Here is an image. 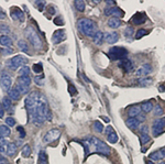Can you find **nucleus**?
I'll return each mask as SVG.
<instances>
[{
  "label": "nucleus",
  "mask_w": 165,
  "mask_h": 164,
  "mask_svg": "<svg viewBox=\"0 0 165 164\" xmlns=\"http://www.w3.org/2000/svg\"><path fill=\"white\" fill-rule=\"evenodd\" d=\"M11 84H12V78L11 76H9L8 74H3L0 78V85L2 87L3 90H8L11 87Z\"/></svg>",
  "instance_id": "nucleus-10"
},
{
  "label": "nucleus",
  "mask_w": 165,
  "mask_h": 164,
  "mask_svg": "<svg viewBox=\"0 0 165 164\" xmlns=\"http://www.w3.org/2000/svg\"><path fill=\"white\" fill-rule=\"evenodd\" d=\"M26 58L22 55H17L14 57H12L10 61L7 62V65L9 66L10 68H12V70H17V68L19 67H23V65L26 63Z\"/></svg>",
  "instance_id": "nucleus-7"
},
{
  "label": "nucleus",
  "mask_w": 165,
  "mask_h": 164,
  "mask_svg": "<svg viewBox=\"0 0 165 164\" xmlns=\"http://www.w3.org/2000/svg\"><path fill=\"white\" fill-rule=\"evenodd\" d=\"M165 158V149H160L157 151H154L150 154V159L152 161H160Z\"/></svg>",
  "instance_id": "nucleus-14"
},
{
  "label": "nucleus",
  "mask_w": 165,
  "mask_h": 164,
  "mask_svg": "<svg viewBox=\"0 0 165 164\" xmlns=\"http://www.w3.org/2000/svg\"><path fill=\"white\" fill-rule=\"evenodd\" d=\"M137 119H138V121H139V122H140V121H144V120H145V117H144V116H141V115H139Z\"/></svg>",
  "instance_id": "nucleus-52"
},
{
  "label": "nucleus",
  "mask_w": 165,
  "mask_h": 164,
  "mask_svg": "<svg viewBox=\"0 0 165 164\" xmlns=\"http://www.w3.org/2000/svg\"><path fill=\"white\" fill-rule=\"evenodd\" d=\"M108 141L110 142V143H116V142L118 141V135L116 132H112V133H110V135H108Z\"/></svg>",
  "instance_id": "nucleus-38"
},
{
  "label": "nucleus",
  "mask_w": 165,
  "mask_h": 164,
  "mask_svg": "<svg viewBox=\"0 0 165 164\" xmlns=\"http://www.w3.org/2000/svg\"><path fill=\"white\" fill-rule=\"evenodd\" d=\"M29 74H30V68H29L28 66H23L19 71L20 76H29Z\"/></svg>",
  "instance_id": "nucleus-37"
},
{
  "label": "nucleus",
  "mask_w": 165,
  "mask_h": 164,
  "mask_svg": "<svg viewBox=\"0 0 165 164\" xmlns=\"http://www.w3.org/2000/svg\"><path fill=\"white\" fill-rule=\"evenodd\" d=\"M112 132H114V130L112 128H111L110 125H109V127H107V128H106V133H107V135H110V133H112Z\"/></svg>",
  "instance_id": "nucleus-50"
},
{
  "label": "nucleus",
  "mask_w": 165,
  "mask_h": 164,
  "mask_svg": "<svg viewBox=\"0 0 165 164\" xmlns=\"http://www.w3.org/2000/svg\"><path fill=\"white\" fill-rule=\"evenodd\" d=\"M26 39L31 42V44L38 50H41L43 48V42H42L41 38L39 36V33L35 31V29L32 26H29L26 30Z\"/></svg>",
  "instance_id": "nucleus-5"
},
{
  "label": "nucleus",
  "mask_w": 165,
  "mask_h": 164,
  "mask_svg": "<svg viewBox=\"0 0 165 164\" xmlns=\"http://www.w3.org/2000/svg\"><path fill=\"white\" fill-rule=\"evenodd\" d=\"M160 164H165V163H163V162H162V163H160Z\"/></svg>",
  "instance_id": "nucleus-61"
},
{
  "label": "nucleus",
  "mask_w": 165,
  "mask_h": 164,
  "mask_svg": "<svg viewBox=\"0 0 165 164\" xmlns=\"http://www.w3.org/2000/svg\"><path fill=\"white\" fill-rule=\"evenodd\" d=\"M146 34H148V30H145V29H141V30H139V31L137 32L135 39H140V38H142V36H146Z\"/></svg>",
  "instance_id": "nucleus-41"
},
{
  "label": "nucleus",
  "mask_w": 165,
  "mask_h": 164,
  "mask_svg": "<svg viewBox=\"0 0 165 164\" xmlns=\"http://www.w3.org/2000/svg\"><path fill=\"white\" fill-rule=\"evenodd\" d=\"M152 71V67H151V65L150 64H144L143 66L139 68L137 71V75L140 76V77H142V76H146V75H149Z\"/></svg>",
  "instance_id": "nucleus-15"
},
{
  "label": "nucleus",
  "mask_w": 165,
  "mask_h": 164,
  "mask_svg": "<svg viewBox=\"0 0 165 164\" xmlns=\"http://www.w3.org/2000/svg\"><path fill=\"white\" fill-rule=\"evenodd\" d=\"M1 52H3V54H12L13 50L12 48H5V50H1Z\"/></svg>",
  "instance_id": "nucleus-48"
},
{
  "label": "nucleus",
  "mask_w": 165,
  "mask_h": 164,
  "mask_svg": "<svg viewBox=\"0 0 165 164\" xmlns=\"http://www.w3.org/2000/svg\"><path fill=\"white\" fill-rule=\"evenodd\" d=\"M0 44L3 45V46H10L12 44V40L8 36H0Z\"/></svg>",
  "instance_id": "nucleus-26"
},
{
  "label": "nucleus",
  "mask_w": 165,
  "mask_h": 164,
  "mask_svg": "<svg viewBox=\"0 0 165 164\" xmlns=\"http://www.w3.org/2000/svg\"><path fill=\"white\" fill-rule=\"evenodd\" d=\"M105 14L106 16H114V17H116V18H119V17H121L122 14H123V12H122L119 8L111 7V8H106Z\"/></svg>",
  "instance_id": "nucleus-13"
},
{
  "label": "nucleus",
  "mask_w": 165,
  "mask_h": 164,
  "mask_svg": "<svg viewBox=\"0 0 165 164\" xmlns=\"http://www.w3.org/2000/svg\"><path fill=\"white\" fill-rule=\"evenodd\" d=\"M18 46H19V48L22 52H26H26L29 51L28 43H26V41H24V40H19V41H18Z\"/></svg>",
  "instance_id": "nucleus-29"
},
{
  "label": "nucleus",
  "mask_w": 165,
  "mask_h": 164,
  "mask_svg": "<svg viewBox=\"0 0 165 164\" xmlns=\"http://www.w3.org/2000/svg\"><path fill=\"white\" fill-rule=\"evenodd\" d=\"M11 17H12L14 20H20V21H23V20H24V13L20 9L13 10L12 12H11Z\"/></svg>",
  "instance_id": "nucleus-21"
},
{
  "label": "nucleus",
  "mask_w": 165,
  "mask_h": 164,
  "mask_svg": "<svg viewBox=\"0 0 165 164\" xmlns=\"http://www.w3.org/2000/svg\"><path fill=\"white\" fill-rule=\"evenodd\" d=\"M126 125H127L128 128L131 129V130H135V129L139 127L140 122L138 121L137 118H129V119L126 121Z\"/></svg>",
  "instance_id": "nucleus-19"
},
{
  "label": "nucleus",
  "mask_w": 165,
  "mask_h": 164,
  "mask_svg": "<svg viewBox=\"0 0 165 164\" xmlns=\"http://www.w3.org/2000/svg\"><path fill=\"white\" fill-rule=\"evenodd\" d=\"M151 141V138H150L149 135H141V144L144 145L146 143H149Z\"/></svg>",
  "instance_id": "nucleus-39"
},
{
  "label": "nucleus",
  "mask_w": 165,
  "mask_h": 164,
  "mask_svg": "<svg viewBox=\"0 0 165 164\" xmlns=\"http://www.w3.org/2000/svg\"><path fill=\"white\" fill-rule=\"evenodd\" d=\"M121 26V20L119 18H116V17H112L110 18L108 21V26H110L111 29H117Z\"/></svg>",
  "instance_id": "nucleus-20"
},
{
  "label": "nucleus",
  "mask_w": 165,
  "mask_h": 164,
  "mask_svg": "<svg viewBox=\"0 0 165 164\" xmlns=\"http://www.w3.org/2000/svg\"><path fill=\"white\" fill-rule=\"evenodd\" d=\"M148 164H154V163L152 161H148Z\"/></svg>",
  "instance_id": "nucleus-59"
},
{
  "label": "nucleus",
  "mask_w": 165,
  "mask_h": 164,
  "mask_svg": "<svg viewBox=\"0 0 165 164\" xmlns=\"http://www.w3.org/2000/svg\"><path fill=\"white\" fill-rule=\"evenodd\" d=\"M102 119L105 120V121H107V122H109V119H108V118H106V117H102Z\"/></svg>",
  "instance_id": "nucleus-56"
},
{
  "label": "nucleus",
  "mask_w": 165,
  "mask_h": 164,
  "mask_svg": "<svg viewBox=\"0 0 165 164\" xmlns=\"http://www.w3.org/2000/svg\"><path fill=\"white\" fill-rule=\"evenodd\" d=\"M45 120H51V111L48 109V104L45 96H39V101L36 105V121L35 125H41Z\"/></svg>",
  "instance_id": "nucleus-2"
},
{
  "label": "nucleus",
  "mask_w": 165,
  "mask_h": 164,
  "mask_svg": "<svg viewBox=\"0 0 165 164\" xmlns=\"http://www.w3.org/2000/svg\"><path fill=\"white\" fill-rule=\"evenodd\" d=\"M145 21H146V18L143 13L138 12L132 17V22H133V24H137V26L142 24V23H144Z\"/></svg>",
  "instance_id": "nucleus-17"
},
{
  "label": "nucleus",
  "mask_w": 165,
  "mask_h": 164,
  "mask_svg": "<svg viewBox=\"0 0 165 164\" xmlns=\"http://www.w3.org/2000/svg\"><path fill=\"white\" fill-rule=\"evenodd\" d=\"M119 67H121L122 70H124L126 72L129 73V72L133 71L134 65H133V63H132V61L124 58V60H121V61L119 62Z\"/></svg>",
  "instance_id": "nucleus-11"
},
{
  "label": "nucleus",
  "mask_w": 165,
  "mask_h": 164,
  "mask_svg": "<svg viewBox=\"0 0 165 164\" xmlns=\"http://www.w3.org/2000/svg\"><path fill=\"white\" fill-rule=\"evenodd\" d=\"M38 164H48L46 162V159H45V154L43 152L40 153V160H39V163Z\"/></svg>",
  "instance_id": "nucleus-44"
},
{
  "label": "nucleus",
  "mask_w": 165,
  "mask_h": 164,
  "mask_svg": "<svg viewBox=\"0 0 165 164\" xmlns=\"http://www.w3.org/2000/svg\"><path fill=\"white\" fill-rule=\"evenodd\" d=\"M102 40H104V34H102L100 31H97L96 32V34L94 36V38H92V41H94V43L97 45H100L102 43Z\"/></svg>",
  "instance_id": "nucleus-24"
},
{
  "label": "nucleus",
  "mask_w": 165,
  "mask_h": 164,
  "mask_svg": "<svg viewBox=\"0 0 165 164\" xmlns=\"http://www.w3.org/2000/svg\"><path fill=\"white\" fill-rule=\"evenodd\" d=\"M164 131H165V117H163V118H160V119L155 120L153 122L152 132L154 137H157V135L164 133Z\"/></svg>",
  "instance_id": "nucleus-8"
},
{
  "label": "nucleus",
  "mask_w": 165,
  "mask_h": 164,
  "mask_svg": "<svg viewBox=\"0 0 165 164\" xmlns=\"http://www.w3.org/2000/svg\"><path fill=\"white\" fill-rule=\"evenodd\" d=\"M17 90L19 91V94L21 95H24V94H26L29 91V86H24V85H20V84H17V86H16Z\"/></svg>",
  "instance_id": "nucleus-31"
},
{
  "label": "nucleus",
  "mask_w": 165,
  "mask_h": 164,
  "mask_svg": "<svg viewBox=\"0 0 165 164\" xmlns=\"http://www.w3.org/2000/svg\"><path fill=\"white\" fill-rule=\"evenodd\" d=\"M17 150H18V148H17L16 143H9L8 147H7V154L9 156H12V155L16 154Z\"/></svg>",
  "instance_id": "nucleus-22"
},
{
  "label": "nucleus",
  "mask_w": 165,
  "mask_h": 164,
  "mask_svg": "<svg viewBox=\"0 0 165 164\" xmlns=\"http://www.w3.org/2000/svg\"><path fill=\"white\" fill-rule=\"evenodd\" d=\"M34 82H35V84H38V85H40V86L44 85V75L40 74V75H38V76H35Z\"/></svg>",
  "instance_id": "nucleus-35"
},
{
  "label": "nucleus",
  "mask_w": 165,
  "mask_h": 164,
  "mask_svg": "<svg viewBox=\"0 0 165 164\" xmlns=\"http://www.w3.org/2000/svg\"><path fill=\"white\" fill-rule=\"evenodd\" d=\"M60 137H61L60 129H51V130L46 132V135H44L43 142H44V143H51V142L56 141Z\"/></svg>",
  "instance_id": "nucleus-9"
},
{
  "label": "nucleus",
  "mask_w": 165,
  "mask_h": 164,
  "mask_svg": "<svg viewBox=\"0 0 165 164\" xmlns=\"http://www.w3.org/2000/svg\"><path fill=\"white\" fill-rule=\"evenodd\" d=\"M154 115H155V116H161V115H163V108L159 104L154 107Z\"/></svg>",
  "instance_id": "nucleus-40"
},
{
  "label": "nucleus",
  "mask_w": 165,
  "mask_h": 164,
  "mask_svg": "<svg viewBox=\"0 0 165 164\" xmlns=\"http://www.w3.org/2000/svg\"><path fill=\"white\" fill-rule=\"evenodd\" d=\"M2 108L3 109H9L10 107H11V99H10L9 97H5L2 99Z\"/></svg>",
  "instance_id": "nucleus-33"
},
{
  "label": "nucleus",
  "mask_w": 165,
  "mask_h": 164,
  "mask_svg": "<svg viewBox=\"0 0 165 164\" xmlns=\"http://www.w3.org/2000/svg\"><path fill=\"white\" fill-rule=\"evenodd\" d=\"M141 110H143L144 113H150V111H152L153 110V105L151 101H146V103L142 104L141 105Z\"/></svg>",
  "instance_id": "nucleus-28"
},
{
  "label": "nucleus",
  "mask_w": 165,
  "mask_h": 164,
  "mask_svg": "<svg viewBox=\"0 0 165 164\" xmlns=\"http://www.w3.org/2000/svg\"><path fill=\"white\" fill-rule=\"evenodd\" d=\"M141 132H142V135H148L149 128H148L146 125H143V127H141Z\"/></svg>",
  "instance_id": "nucleus-47"
},
{
  "label": "nucleus",
  "mask_w": 165,
  "mask_h": 164,
  "mask_svg": "<svg viewBox=\"0 0 165 164\" xmlns=\"http://www.w3.org/2000/svg\"><path fill=\"white\" fill-rule=\"evenodd\" d=\"M140 113H141V107L140 106H132L128 110V115L130 118H135V117L139 116Z\"/></svg>",
  "instance_id": "nucleus-18"
},
{
  "label": "nucleus",
  "mask_w": 165,
  "mask_h": 164,
  "mask_svg": "<svg viewBox=\"0 0 165 164\" xmlns=\"http://www.w3.org/2000/svg\"><path fill=\"white\" fill-rule=\"evenodd\" d=\"M132 34H133V28L132 26H128L127 29H126V36H131Z\"/></svg>",
  "instance_id": "nucleus-45"
},
{
  "label": "nucleus",
  "mask_w": 165,
  "mask_h": 164,
  "mask_svg": "<svg viewBox=\"0 0 165 164\" xmlns=\"http://www.w3.org/2000/svg\"><path fill=\"white\" fill-rule=\"evenodd\" d=\"M10 133H11V131H10L8 125H0V137H1V138L9 137Z\"/></svg>",
  "instance_id": "nucleus-23"
},
{
  "label": "nucleus",
  "mask_w": 165,
  "mask_h": 164,
  "mask_svg": "<svg viewBox=\"0 0 165 164\" xmlns=\"http://www.w3.org/2000/svg\"><path fill=\"white\" fill-rule=\"evenodd\" d=\"M74 5H75V7H76V9L78 10V11H80V12H82V11H85V2L82 1V0H76L75 2H74Z\"/></svg>",
  "instance_id": "nucleus-30"
},
{
  "label": "nucleus",
  "mask_w": 165,
  "mask_h": 164,
  "mask_svg": "<svg viewBox=\"0 0 165 164\" xmlns=\"http://www.w3.org/2000/svg\"><path fill=\"white\" fill-rule=\"evenodd\" d=\"M21 153H22V156L23 158H28V156H30V154H31V148H30V145H24L22 149V151H21Z\"/></svg>",
  "instance_id": "nucleus-34"
},
{
  "label": "nucleus",
  "mask_w": 165,
  "mask_h": 164,
  "mask_svg": "<svg viewBox=\"0 0 165 164\" xmlns=\"http://www.w3.org/2000/svg\"><path fill=\"white\" fill-rule=\"evenodd\" d=\"M0 32L1 33H9L10 32L9 26H6V24H0Z\"/></svg>",
  "instance_id": "nucleus-43"
},
{
  "label": "nucleus",
  "mask_w": 165,
  "mask_h": 164,
  "mask_svg": "<svg viewBox=\"0 0 165 164\" xmlns=\"http://www.w3.org/2000/svg\"><path fill=\"white\" fill-rule=\"evenodd\" d=\"M33 72L35 74H42V71H43V67H42V64L41 63H38V64H34L33 65Z\"/></svg>",
  "instance_id": "nucleus-36"
},
{
  "label": "nucleus",
  "mask_w": 165,
  "mask_h": 164,
  "mask_svg": "<svg viewBox=\"0 0 165 164\" xmlns=\"http://www.w3.org/2000/svg\"><path fill=\"white\" fill-rule=\"evenodd\" d=\"M6 123L9 125V127H13V125H16V120L13 119L12 117H8L6 119Z\"/></svg>",
  "instance_id": "nucleus-42"
},
{
  "label": "nucleus",
  "mask_w": 165,
  "mask_h": 164,
  "mask_svg": "<svg viewBox=\"0 0 165 164\" xmlns=\"http://www.w3.org/2000/svg\"><path fill=\"white\" fill-rule=\"evenodd\" d=\"M107 3H108V5H114V2H112V1H108Z\"/></svg>",
  "instance_id": "nucleus-58"
},
{
  "label": "nucleus",
  "mask_w": 165,
  "mask_h": 164,
  "mask_svg": "<svg viewBox=\"0 0 165 164\" xmlns=\"http://www.w3.org/2000/svg\"><path fill=\"white\" fill-rule=\"evenodd\" d=\"M17 130H18V131H19V133H20V137H21V138H24V137H26V133H24V129H23V127H18V128H17Z\"/></svg>",
  "instance_id": "nucleus-46"
},
{
  "label": "nucleus",
  "mask_w": 165,
  "mask_h": 164,
  "mask_svg": "<svg viewBox=\"0 0 165 164\" xmlns=\"http://www.w3.org/2000/svg\"><path fill=\"white\" fill-rule=\"evenodd\" d=\"M77 26L84 36H89V38H94V36L97 32V24L88 18H82L78 20Z\"/></svg>",
  "instance_id": "nucleus-4"
},
{
  "label": "nucleus",
  "mask_w": 165,
  "mask_h": 164,
  "mask_svg": "<svg viewBox=\"0 0 165 164\" xmlns=\"http://www.w3.org/2000/svg\"><path fill=\"white\" fill-rule=\"evenodd\" d=\"M104 39L106 40L107 43L109 44H114L116 42L119 40V34L117 32H110V33H107L106 36H104Z\"/></svg>",
  "instance_id": "nucleus-16"
},
{
  "label": "nucleus",
  "mask_w": 165,
  "mask_h": 164,
  "mask_svg": "<svg viewBox=\"0 0 165 164\" xmlns=\"http://www.w3.org/2000/svg\"><path fill=\"white\" fill-rule=\"evenodd\" d=\"M92 127H94V130L99 132V133H101V132L104 131V125H102V123L100 122V121H95Z\"/></svg>",
  "instance_id": "nucleus-32"
},
{
  "label": "nucleus",
  "mask_w": 165,
  "mask_h": 164,
  "mask_svg": "<svg viewBox=\"0 0 165 164\" xmlns=\"http://www.w3.org/2000/svg\"><path fill=\"white\" fill-rule=\"evenodd\" d=\"M39 96H40V93L38 91H32L28 95V97L24 100V104H26V108L29 113V120L30 122L34 123L36 121V105H38L39 101Z\"/></svg>",
  "instance_id": "nucleus-3"
},
{
  "label": "nucleus",
  "mask_w": 165,
  "mask_h": 164,
  "mask_svg": "<svg viewBox=\"0 0 165 164\" xmlns=\"http://www.w3.org/2000/svg\"><path fill=\"white\" fill-rule=\"evenodd\" d=\"M70 95H75V94L77 93V90L75 89V87H74L73 85H70Z\"/></svg>",
  "instance_id": "nucleus-49"
},
{
  "label": "nucleus",
  "mask_w": 165,
  "mask_h": 164,
  "mask_svg": "<svg viewBox=\"0 0 165 164\" xmlns=\"http://www.w3.org/2000/svg\"><path fill=\"white\" fill-rule=\"evenodd\" d=\"M54 22H55V24H62V23H63V20H62L61 17H57L56 19L54 20Z\"/></svg>",
  "instance_id": "nucleus-51"
},
{
  "label": "nucleus",
  "mask_w": 165,
  "mask_h": 164,
  "mask_svg": "<svg viewBox=\"0 0 165 164\" xmlns=\"http://www.w3.org/2000/svg\"><path fill=\"white\" fill-rule=\"evenodd\" d=\"M0 164H7V163H6L5 160H1V161H0Z\"/></svg>",
  "instance_id": "nucleus-57"
},
{
  "label": "nucleus",
  "mask_w": 165,
  "mask_h": 164,
  "mask_svg": "<svg viewBox=\"0 0 165 164\" xmlns=\"http://www.w3.org/2000/svg\"><path fill=\"white\" fill-rule=\"evenodd\" d=\"M0 19H1V20L6 19V14H5L3 12H1V11H0Z\"/></svg>",
  "instance_id": "nucleus-54"
},
{
  "label": "nucleus",
  "mask_w": 165,
  "mask_h": 164,
  "mask_svg": "<svg viewBox=\"0 0 165 164\" xmlns=\"http://www.w3.org/2000/svg\"><path fill=\"white\" fill-rule=\"evenodd\" d=\"M1 160H3V159H2V158H1V156H0V161H1Z\"/></svg>",
  "instance_id": "nucleus-60"
},
{
  "label": "nucleus",
  "mask_w": 165,
  "mask_h": 164,
  "mask_svg": "<svg viewBox=\"0 0 165 164\" xmlns=\"http://www.w3.org/2000/svg\"><path fill=\"white\" fill-rule=\"evenodd\" d=\"M78 142H80L84 145L86 156L94 154V153H99V154L104 155L110 154V148L106 144L105 142H102L101 140L97 139L96 137H88V138L82 139Z\"/></svg>",
  "instance_id": "nucleus-1"
},
{
  "label": "nucleus",
  "mask_w": 165,
  "mask_h": 164,
  "mask_svg": "<svg viewBox=\"0 0 165 164\" xmlns=\"http://www.w3.org/2000/svg\"><path fill=\"white\" fill-rule=\"evenodd\" d=\"M18 84L24 85V86H30L31 78L29 77V76H19V78H18Z\"/></svg>",
  "instance_id": "nucleus-25"
},
{
  "label": "nucleus",
  "mask_w": 165,
  "mask_h": 164,
  "mask_svg": "<svg viewBox=\"0 0 165 164\" xmlns=\"http://www.w3.org/2000/svg\"><path fill=\"white\" fill-rule=\"evenodd\" d=\"M50 13H55V10H54V7H50Z\"/></svg>",
  "instance_id": "nucleus-55"
},
{
  "label": "nucleus",
  "mask_w": 165,
  "mask_h": 164,
  "mask_svg": "<svg viewBox=\"0 0 165 164\" xmlns=\"http://www.w3.org/2000/svg\"><path fill=\"white\" fill-rule=\"evenodd\" d=\"M65 39H66V36H65V31L64 30H57V31H55L53 33V36H52V41L55 44L60 43V42H62Z\"/></svg>",
  "instance_id": "nucleus-12"
},
{
  "label": "nucleus",
  "mask_w": 165,
  "mask_h": 164,
  "mask_svg": "<svg viewBox=\"0 0 165 164\" xmlns=\"http://www.w3.org/2000/svg\"><path fill=\"white\" fill-rule=\"evenodd\" d=\"M3 113H5V109L2 108V106H0V118L3 117Z\"/></svg>",
  "instance_id": "nucleus-53"
},
{
  "label": "nucleus",
  "mask_w": 165,
  "mask_h": 164,
  "mask_svg": "<svg viewBox=\"0 0 165 164\" xmlns=\"http://www.w3.org/2000/svg\"><path fill=\"white\" fill-rule=\"evenodd\" d=\"M9 98L11 100H18L20 98V94L17 90V88H11L9 90Z\"/></svg>",
  "instance_id": "nucleus-27"
},
{
  "label": "nucleus",
  "mask_w": 165,
  "mask_h": 164,
  "mask_svg": "<svg viewBox=\"0 0 165 164\" xmlns=\"http://www.w3.org/2000/svg\"><path fill=\"white\" fill-rule=\"evenodd\" d=\"M109 57L111 60H114V61H119V60H124L128 55V50L124 48H121V46H114L109 50Z\"/></svg>",
  "instance_id": "nucleus-6"
}]
</instances>
